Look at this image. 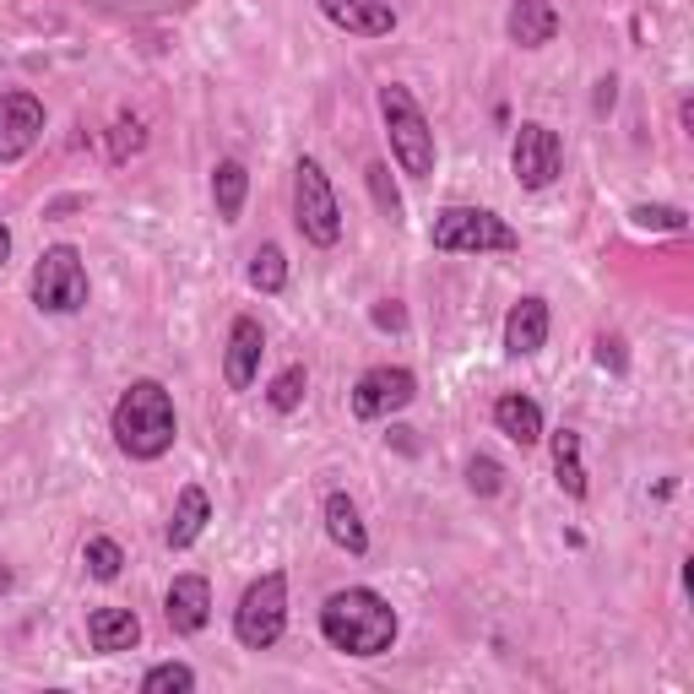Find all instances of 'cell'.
Here are the masks:
<instances>
[{"label":"cell","instance_id":"cell-13","mask_svg":"<svg viewBox=\"0 0 694 694\" xmlns=\"http://www.w3.org/2000/svg\"><path fill=\"white\" fill-rule=\"evenodd\" d=\"M315 6H321L326 22H336L353 39H385V33H397L391 0H315Z\"/></svg>","mask_w":694,"mask_h":694},{"label":"cell","instance_id":"cell-12","mask_svg":"<svg viewBox=\"0 0 694 694\" xmlns=\"http://www.w3.org/2000/svg\"><path fill=\"white\" fill-rule=\"evenodd\" d=\"M164 618L174 635H202L206 618H212V586H206V575H174L168 580Z\"/></svg>","mask_w":694,"mask_h":694},{"label":"cell","instance_id":"cell-24","mask_svg":"<svg viewBox=\"0 0 694 694\" xmlns=\"http://www.w3.org/2000/svg\"><path fill=\"white\" fill-rule=\"evenodd\" d=\"M196 690V667L185 662H158L141 673V694H190Z\"/></svg>","mask_w":694,"mask_h":694},{"label":"cell","instance_id":"cell-27","mask_svg":"<svg viewBox=\"0 0 694 694\" xmlns=\"http://www.w3.org/2000/svg\"><path fill=\"white\" fill-rule=\"evenodd\" d=\"M141 147H147V130H141V120H136V115H120L115 130H109V158L125 164V158H136Z\"/></svg>","mask_w":694,"mask_h":694},{"label":"cell","instance_id":"cell-7","mask_svg":"<svg viewBox=\"0 0 694 694\" xmlns=\"http://www.w3.org/2000/svg\"><path fill=\"white\" fill-rule=\"evenodd\" d=\"M33 304H39L43 315H77L87 304V266L82 255L71 245H49L39 255V266H33Z\"/></svg>","mask_w":694,"mask_h":694},{"label":"cell","instance_id":"cell-26","mask_svg":"<svg viewBox=\"0 0 694 694\" xmlns=\"http://www.w3.org/2000/svg\"><path fill=\"white\" fill-rule=\"evenodd\" d=\"M629 217H635V228H652V234H684L690 228L684 206H635Z\"/></svg>","mask_w":694,"mask_h":694},{"label":"cell","instance_id":"cell-2","mask_svg":"<svg viewBox=\"0 0 694 694\" xmlns=\"http://www.w3.org/2000/svg\"><path fill=\"white\" fill-rule=\"evenodd\" d=\"M115 446L130 456V461H158L174 450L179 440V418H174V397H168L164 380H130L125 397L115 402Z\"/></svg>","mask_w":694,"mask_h":694},{"label":"cell","instance_id":"cell-11","mask_svg":"<svg viewBox=\"0 0 694 694\" xmlns=\"http://www.w3.org/2000/svg\"><path fill=\"white\" fill-rule=\"evenodd\" d=\"M261 353H266V331L255 315H234L228 326V353H223V380L228 391H250L261 374Z\"/></svg>","mask_w":694,"mask_h":694},{"label":"cell","instance_id":"cell-4","mask_svg":"<svg viewBox=\"0 0 694 694\" xmlns=\"http://www.w3.org/2000/svg\"><path fill=\"white\" fill-rule=\"evenodd\" d=\"M429 245L446 250V255H505V250H516V228L489 212V206H446L440 217H434V228H429Z\"/></svg>","mask_w":694,"mask_h":694},{"label":"cell","instance_id":"cell-22","mask_svg":"<svg viewBox=\"0 0 694 694\" xmlns=\"http://www.w3.org/2000/svg\"><path fill=\"white\" fill-rule=\"evenodd\" d=\"M250 287L255 293H283L287 287V255L277 245H261L250 255Z\"/></svg>","mask_w":694,"mask_h":694},{"label":"cell","instance_id":"cell-33","mask_svg":"<svg viewBox=\"0 0 694 694\" xmlns=\"http://www.w3.org/2000/svg\"><path fill=\"white\" fill-rule=\"evenodd\" d=\"M6 261H11V228L0 223V266H6Z\"/></svg>","mask_w":694,"mask_h":694},{"label":"cell","instance_id":"cell-21","mask_svg":"<svg viewBox=\"0 0 694 694\" xmlns=\"http://www.w3.org/2000/svg\"><path fill=\"white\" fill-rule=\"evenodd\" d=\"M554 478L570 499H586V461H580V434L575 429L554 434Z\"/></svg>","mask_w":694,"mask_h":694},{"label":"cell","instance_id":"cell-1","mask_svg":"<svg viewBox=\"0 0 694 694\" xmlns=\"http://www.w3.org/2000/svg\"><path fill=\"white\" fill-rule=\"evenodd\" d=\"M321 635L348 656H380L397 646V608L374 586H342L321 608Z\"/></svg>","mask_w":694,"mask_h":694},{"label":"cell","instance_id":"cell-31","mask_svg":"<svg viewBox=\"0 0 694 694\" xmlns=\"http://www.w3.org/2000/svg\"><path fill=\"white\" fill-rule=\"evenodd\" d=\"M597 364L613 369V374H624L629 359H624V342H618V336H597Z\"/></svg>","mask_w":694,"mask_h":694},{"label":"cell","instance_id":"cell-17","mask_svg":"<svg viewBox=\"0 0 694 694\" xmlns=\"http://www.w3.org/2000/svg\"><path fill=\"white\" fill-rule=\"evenodd\" d=\"M206 521H212V499H206V489L185 483V489H179V499H174V510H168L164 543L174 548V554H179V548H190V543L202 537Z\"/></svg>","mask_w":694,"mask_h":694},{"label":"cell","instance_id":"cell-19","mask_svg":"<svg viewBox=\"0 0 694 694\" xmlns=\"http://www.w3.org/2000/svg\"><path fill=\"white\" fill-rule=\"evenodd\" d=\"M326 537L336 543V548H348L353 559H364V554H369L364 516H359V505H353V499H348L342 489L326 493Z\"/></svg>","mask_w":694,"mask_h":694},{"label":"cell","instance_id":"cell-30","mask_svg":"<svg viewBox=\"0 0 694 694\" xmlns=\"http://www.w3.org/2000/svg\"><path fill=\"white\" fill-rule=\"evenodd\" d=\"M374 326L380 331H408V310H402L397 299H380V304H374Z\"/></svg>","mask_w":694,"mask_h":694},{"label":"cell","instance_id":"cell-34","mask_svg":"<svg viewBox=\"0 0 694 694\" xmlns=\"http://www.w3.org/2000/svg\"><path fill=\"white\" fill-rule=\"evenodd\" d=\"M6 586H11V570H0V592H6Z\"/></svg>","mask_w":694,"mask_h":694},{"label":"cell","instance_id":"cell-16","mask_svg":"<svg viewBox=\"0 0 694 694\" xmlns=\"http://www.w3.org/2000/svg\"><path fill=\"white\" fill-rule=\"evenodd\" d=\"M505 33H510V43H521V49H543V43L559 39V11L548 0H516L510 17H505Z\"/></svg>","mask_w":694,"mask_h":694},{"label":"cell","instance_id":"cell-28","mask_svg":"<svg viewBox=\"0 0 694 694\" xmlns=\"http://www.w3.org/2000/svg\"><path fill=\"white\" fill-rule=\"evenodd\" d=\"M364 179H369V190H374V202H380V212H385L391 223H402V196H397V185H391V168H385V164H369Z\"/></svg>","mask_w":694,"mask_h":694},{"label":"cell","instance_id":"cell-6","mask_svg":"<svg viewBox=\"0 0 694 694\" xmlns=\"http://www.w3.org/2000/svg\"><path fill=\"white\" fill-rule=\"evenodd\" d=\"M293 223H299V234L310 245L321 250L342 240V206H336V190H331L326 168L315 158H299V168H293Z\"/></svg>","mask_w":694,"mask_h":694},{"label":"cell","instance_id":"cell-29","mask_svg":"<svg viewBox=\"0 0 694 694\" xmlns=\"http://www.w3.org/2000/svg\"><path fill=\"white\" fill-rule=\"evenodd\" d=\"M467 489L472 493H499L505 489V467H499L493 456H472V461H467Z\"/></svg>","mask_w":694,"mask_h":694},{"label":"cell","instance_id":"cell-25","mask_svg":"<svg viewBox=\"0 0 694 694\" xmlns=\"http://www.w3.org/2000/svg\"><path fill=\"white\" fill-rule=\"evenodd\" d=\"M304 391H310V369H304V364H287L283 374L266 385V402H272L277 412H293L299 402H304Z\"/></svg>","mask_w":694,"mask_h":694},{"label":"cell","instance_id":"cell-20","mask_svg":"<svg viewBox=\"0 0 694 694\" xmlns=\"http://www.w3.org/2000/svg\"><path fill=\"white\" fill-rule=\"evenodd\" d=\"M245 196H250L245 164H240V158H223V164L212 168V202H217V217H223V223H240Z\"/></svg>","mask_w":694,"mask_h":694},{"label":"cell","instance_id":"cell-10","mask_svg":"<svg viewBox=\"0 0 694 694\" xmlns=\"http://www.w3.org/2000/svg\"><path fill=\"white\" fill-rule=\"evenodd\" d=\"M43 136V104L33 92H0V164H22Z\"/></svg>","mask_w":694,"mask_h":694},{"label":"cell","instance_id":"cell-18","mask_svg":"<svg viewBox=\"0 0 694 694\" xmlns=\"http://www.w3.org/2000/svg\"><path fill=\"white\" fill-rule=\"evenodd\" d=\"M493 429L505 434V440H516V446L527 450L537 446L548 429H543V408L531 402V397H521V391H505L499 402H493Z\"/></svg>","mask_w":694,"mask_h":694},{"label":"cell","instance_id":"cell-14","mask_svg":"<svg viewBox=\"0 0 694 694\" xmlns=\"http://www.w3.org/2000/svg\"><path fill=\"white\" fill-rule=\"evenodd\" d=\"M548 342V304L527 293L521 304H510V315H505V353L510 359H531L537 348Z\"/></svg>","mask_w":694,"mask_h":694},{"label":"cell","instance_id":"cell-8","mask_svg":"<svg viewBox=\"0 0 694 694\" xmlns=\"http://www.w3.org/2000/svg\"><path fill=\"white\" fill-rule=\"evenodd\" d=\"M510 168H516V185L521 190H548L565 168V141L559 130H548L543 120H521L516 130V147H510Z\"/></svg>","mask_w":694,"mask_h":694},{"label":"cell","instance_id":"cell-5","mask_svg":"<svg viewBox=\"0 0 694 694\" xmlns=\"http://www.w3.org/2000/svg\"><path fill=\"white\" fill-rule=\"evenodd\" d=\"M283 629H287V575L266 570L261 580L245 586V597L234 608V635L250 652H266V646L283 641Z\"/></svg>","mask_w":694,"mask_h":694},{"label":"cell","instance_id":"cell-3","mask_svg":"<svg viewBox=\"0 0 694 694\" xmlns=\"http://www.w3.org/2000/svg\"><path fill=\"white\" fill-rule=\"evenodd\" d=\"M380 120H385L391 158L402 164V174H412V179H429V174H434V130H429L423 109H418V98H412L402 82L380 87Z\"/></svg>","mask_w":694,"mask_h":694},{"label":"cell","instance_id":"cell-23","mask_svg":"<svg viewBox=\"0 0 694 694\" xmlns=\"http://www.w3.org/2000/svg\"><path fill=\"white\" fill-rule=\"evenodd\" d=\"M82 565H87V575H92V580H120V570H125V548L115 543V537H87Z\"/></svg>","mask_w":694,"mask_h":694},{"label":"cell","instance_id":"cell-15","mask_svg":"<svg viewBox=\"0 0 694 694\" xmlns=\"http://www.w3.org/2000/svg\"><path fill=\"white\" fill-rule=\"evenodd\" d=\"M87 641H92V652L104 656L136 652L141 646V618L130 608H92L87 613Z\"/></svg>","mask_w":694,"mask_h":694},{"label":"cell","instance_id":"cell-32","mask_svg":"<svg viewBox=\"0 0 694 694\" xmlns=\"http://www.w3.org/2000/svg\"><path fill=\"white\" fill-rule=\"evenodd\" d=\"M613 77H603V82H597V109H613Z\"/></svg>","mask_w":694,"mask_h":694},{"label":"cell","instance_id":"cell-9","mask_svg":"<svg viewBox=\"0 0 694 694\" xmlns=\"http://www.w3.org/2000/svg\"><path fill=\"white\" fill-rule=\"evenodd\" d=\"M412 397H418V374L402 364H374L359 374V385H353V418H364V423H380V418H391V412L412 408Z\"/></svg>","mask_w":694,"mask_h":694}]
</instances>
